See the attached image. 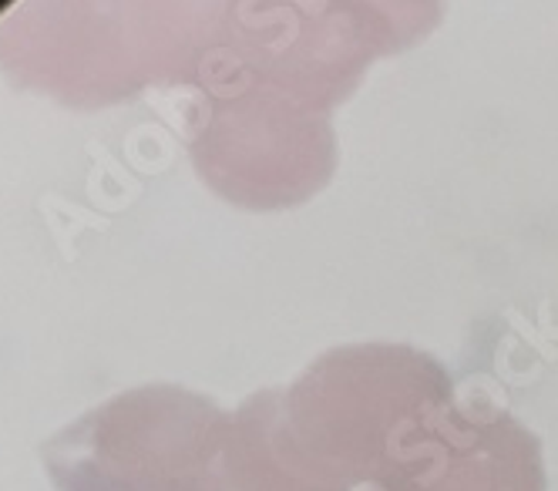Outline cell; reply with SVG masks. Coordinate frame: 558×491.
<instances>
[{
	"mask_svg": "<svg viewBox=\"0 0 558 491\" xmlns=\"http://www.w3.org/2000/svg\"><path fill=\"white\" fill-rule=\"evenodd\" d=\"M454 381L441 360L404 344H353L324 354L283 391V421L296 452L337 491L374 484L401 441Z\"/></svg>",
	"mask_w": 558,
	"mask_h": 491,
	"instance_id": "1",
	"label": "cell"
},
{
	"mask_svg": "<svg viewBox=\"0 0 558 491\" xmlns=\"http://www.w3.org/2000/svg\"><path fill=\"white\" fill-rule=\"evenodd\" d=\"M377 491H548L538 438L488 400L427 415L374 481Z\"/></svg>",
	"mask_w": 558,
	"mask_h": 491,
	"instance_id": "2",
	"label": "cell"
}]
</instances>
